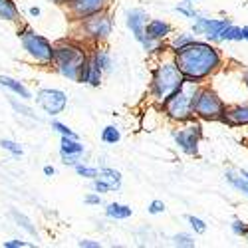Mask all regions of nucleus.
Returning a JSON list of instances; mask_svg holds the SVG:
<instances>
[{
  "instance_id": "obj_17",
  "label": "nucleus",
  "mask_w": 248,
  "mask_h": 248,
  "mask_svg": "<svg viewBox=\"0 0 248 248\" xmlns=\"http://www.w3.org/2000/svg\"><path fill=\"white\" fill-rule=\"evenodd\" d=\"M92 54V58L99 64V68L103 70V72H109L111 70V66H113V60H111V54H109V50H106V48H99V44H95V48L90 52Z\"/></svg>"
},
{
  "instance_id": "obj_3",
  "label": "nucleus",
  "mask_w": 248,
  "mask_h": 248,
  "mask_svg": "<svg viewBox=\"0 0 248 248\" xmlns=\"http://www.w3.org/2000/svg\"><path fill=\"white\" fill-rule=\"evenodd\" d=\"M187 78L183 76V72L179 70L175 58L171 56L169 60H161L159 64L155 66L153 70V76H151V86H149V92H151V97L159 103L167 99L173 92H177Z\"/></svg>"
},
{
  "instance_id": "obj_29",
  "label": "nucleus",
  "mask_w": 248,
  "mask_h": 248,
  "mask_svg": "<svg viewBox=\"0 0 248 248\" xmlns=\"http://www.w3.org/2000/svg\"><path fill=\"white\" fill-rule=\"evenodd\" d=\"M12 217L16 218V222L20 224V226H22V229L24 231H28L30 234H36V229H34V226H32V222L24 217V215H20V213H16V211H12Z\"/></svg>"
},
{
  "instance_id": "obj_40",
  "label": "nucleus",
  "mask_w": 248,
  "mask_h": 248,
  "mask_svg": "<svg viewBox=\"0 0 248 248\" xmlns=\"http://www.w3.org/2000/svg\"><path fill=\"white\" fill-rule=\"evenodd\" d=\"M44 175L46 177H52V175H56V169L52 167V165H46V167H44Z\"/></svg>"
},
{
  "instance_id": "obj_26",
  "label": "nucleus",
  "mask_w": 248,
  "mask_h": 248,
  "mask_svg": "<svg viewBox=\"0 0 248 248\" xmlns=\"http://www.w3.org/2000/svg\"><path fill=\"white\" fill-rule=\"evenodd\" d=\"M76 173L79 175V177H86V179H95L97 175H99V169H95V167H86V165H76Z\"/></svg>"
},
{
  "instance_id": "obj_43",
  "label": "nucleus",
  "mask_w": 248,
  "mask_h": 248,
  "mask_svg": "<svg viewBox=\"0 0 248 248\" xmlns=\"http://www.w3.org/2000/svg\"><path fill=\"white\" fill-rule=\"evenodd\" d=\"M242 79H244V86H246V90H248V72L242 76Z\"/></svg>"
},
{
  "instance_id": "obj_14",
  "label": "nucleus",
  "mask_w": 248,
  "mask_h": 248,
  "mask_svg": "<svg viewBox=\"0 0 248 248\" xmlns=\"http://www.w3.org/2000/svg\"><path fill=\"white\" fill-rule=\"evenodd\" d=\"M229 127H244L248 125V103H236V106H226L224 115L220 119Z\"/></svg>"
},
{
  "instance_id": "obj_38",
  "label": "nucleus",
  "mask_w": 248,
  "mask_h": 248,
  "mask_svg": "<svg viewBox=\"0 0 248 248\" xmlns=\"http://www.w3.org/2000/svg\"><path fill=\"white\" fill-rule=\"evenodd\" d=\"M84 201H86L88 204H99V202H101V197H99V193H92V195H88Z\"/></svg>"
},
{
  "instance_id": "obj_20",
  "label": "nucleus",
  "mask_w": 248,
  "mask_h": 248,
  "mask_svg": "<svg viewBox=\"0 0 248 248\" xmlns=\"http://www.w3.org/2000/svg\"><path fill=\"white\" fill-rule=\"evenodd\" d=\"M97 177L106 181L109 187H111V191H117L121 187V173L115 171V169H108V167L106 169H99V175Z\"/></svg>"
},
{
  "instance_id": "obj_2",
  "label": "nucleus",
  "mask_w": 248,
  "mask_h": 248,
  "mask_svg": "<svg viewBox=\"0 0 248 248\" xmlns=\"http://www.w3.org/2000/svg\"><path fill=\"white\" fill-rule=\"evenodd\" d=\"M88 60H90V52L86 50V46H81L78 42H70V40H62V42H58L54 46L52 68L64 78L78 81L79 70L84 68Z\"/></svg>"
},
{
  "instance_id": "obj_42",
  "label": "nucleus",
  "mask_w": 248,
  "mask_h": 248,
  "mask_svg": "<svg viewBox=\"0 0 248 248\" xmlns=\"http://www.w3.org/2000/svg\"><path fill=\"white\" fill-rule=\"evenodd\" d=\"M242 40H248V26H242Z\"/></svg>"
},
{
  "instance_id": "obj_45",
  "label": "nucleus",
  "mask_w": 248,
  "mask_h": 248,
  "mask_svg": "<svg viewBox=\"0 0 248 248\" xmlns=\"http://www.w3.org/2000/svg\"><path fill=\"white\" fill-rule=\"evenodd\" d=\"M246 240H248V234H246Z\"/></svg>"
},
{
  "instance_id": "obj_39",
  "label": "nucleus",
  "mask_w": 248,
  "mask_h": 248,
  "mask_svg": "<svg viewBox=\"0 0 248 248\" xmlns=\"http://www.w3.org/2000/svg\"><path fill=\"white\" fill-rule=\"evenodd\" d=\"M78 246H81V248H99V242H93V240H79Z\"/></svg>"
},
{
  "instance_id": "obj_23",
  "label": "nucleus",
  "mask_w": 248,
  "mask_h": 248,
  "mask_svg": "<svg viewBox=\"0 0 248 248\" xmlns=\"http://www.w3.org/2000/svg\"><path fill=\"white\" fill-rule=\"evenodd\" d=\"M121 139V133L115 125H108V127H103L101 131V141L103 143H108V145H115V143H119Z\"/></svg>"
},
{
  "instance_id": "obj_12",
  "label": "nucleus",
  "mask_w": 248,
  "mask_h": 248,
  "mask_svg": "<svg viewBox=\"0 0 248 248\" xmlns=\"http://www.w3.org/2000/svg\"><path fill=\"white\" fill-rule=\"evenodd\" d=\"M68 14H70V20H76V22H81L101 10L108 8V0H68L64 4Z\"/></svg>"
},
{
  "instance_id": "obj_44",
  "label": "nucleus",
  "mask_w": 248,
  "mask_h": 248,
  "mask_svg": "<svg viewBox=\"0 0 248 248\" xmlns=\"http://www.w3.org/2000/svg\"><path fill=\"white\" fill-rule=\"evenodd\" d=\"M52 2H56V4H66L68 0H52Z\"/></svg>"
},
{
  "instance_id": "obj_9",
  "label": "nucleus",
  "mask_w": 248,
  "mask_h": 248,
  "mask_svg": "<svg viewBox=\"0 0 248 248\" xmlns=\"http://www.w3.org/2000/svg\"><path fill=\"white\" fill-rule=\"evenodd\" d=\"M232 22L229 18H204L197 16L193 22V32L195 36L201 34L204 36L209 42H222V32L226 26H231Z\"/></svg>"
},
{
  "instance_id": "obj_21",
  "label": "nucleus",
  "mask_w": 248,
  "mask_h": 248,
  "mask_svg": "<svg viewBox=\"0 0 248 248\" xmlns=\"http://www.w3.org/2000/svg\"><path fill=\"white\" fill-rule=\"evenodd\" d=\"M226 181H229L236 191H240V193H244V195L248 197V179H246L244 175H240V171H238V173L226 171Z\"/></svg>"
},
{
  "instance_id": "obj_41",
  "label": "nucleus",
  "mask_w": 248,
  "mask_h": 248,
  "mask_svg": "<svg viewBox=\"0 0 248 248\" xmlns=\"http://www.w3.org/2000/svg\"><path fill=\"white\" fill-rule=\"evenodd\" d=\"M40 14H42V10H40L38 6H32V8H30V16L36 18V16H40Z\"/></svg>"
},
{
  "instance_id": "obj_11",
  "label": "nucleus",
  "mask_w": 248,
  "mask_h": 248,
  "mask_svg": "<svg viewBox=\"0 0 248 248\" xmlns=\"http://www.w3.org/2000/svg\"><path fill=\"white\" fill-rule=\"evenodd\" d=\"M36 101L48 115H60V113H64V109L68 106V95L62 90L44 88L36 93Z\"/></svg>"
},
{
  "instance_id": "obj_5",
  "label": "nucleus",
  "mask_w": 248,
  "mask_h": 248,
  "mask_svg": "<svg viewBox=\"0 0 248 248\" xmlns=\"http://www.w3.org/2000/svg\"><path fill=\"white\" fill-rule=\"evenodd\" d=\"M18 38H20V42H22V48L26 50V54L34 62H38L40 66L48 68L54 64V46L42 34L34 32L30 26H22L18 30Z\"/></svg>"
},
{
  "instance_id": "obj_8",
  "label": "nucleus",
  "mask_w": 248,
  "mask_h": 248,
  "mask_svg": "<svg viewBox=\"0 0 248 248\" xmlns=\"http://www.w3.org/2000/svg\"><path fill=\"white\" fill-rule=\"evenodd\" d=\"M79 24H81V32H84V36L88 40H92L93 44H99L111 34L113 20L106 10H101V12L93 14L90 18H86V20H81Z\"/></svg>"
},
{
  "instance_id": "obj_37",
  "label": "nucleus",
  "mask_w": 248,
  "mask_h": 248,
  "mask_svg": "<svg viewBox=\"0 0 248 248\" xmlns=\"http://www.w3.org/2000/svg\"><path fill=\"white\" fill-rule=\"evenodd\" d=\"M24 246H28L24 240H8V242H4V248H24Z\"/></svg>"
},
{
  "instance_id": "obj_1",
  "label": "nucleus",
  "mask_w": 248,
  "mask_h": 248,
  "mask_svg": "<svg viewBox=\"0 0 248 248\" xmlns=\"http://www.w3.org/2000/svg\"><path fill=\"white\" fill-rule=\"evenodd\" d=\"M173 58L187 81H195V84H202L206 78H211L222 66L220 50L213 46V42H209V40L201 42L195 38L191 44L173 52Z\"/></svg>"
},
{
  "instance_id": "obj_33",
  "label": "nucleus",
  "mask_w": 248,
  "mask_h": 248,
  "mask_svg": "<svg viewBox=\"0 0 248 248\" xmlns=\"http://www.w3.org/2000/svg\"><path fill=\"white\" fill-rule=\"evenodd\" d=\"M52 129H56L60 135H68V137H76L78 139V135L68 125H64V123H60V121H52Z\"/></svg>"
},
{
  "instance_id": "obj_13",
  "label": "nucleus",
  "mask_w": 248,
  "mask_h": 248,
  "mask_svg": "<svg viewBox=\"0 0 248 248\" xmlns=\"http://www.w3.org/2000/svg\"><path fill=\"white\" fill-rule=\"evenodd\" d=\"M81 153H84V145H81L76 137L62 135V139H60V157H62V161H64L66 165L76 167Z\"/></svg>"
},
{
  "instance_id": "obj_36",
  "label": "nucleus",
  "mask_w": 248,
  "mask_h": 248,
  "mask_svg": "<svg viewBox=\"0 0 248 248\" xmlns=\"http://www.w3.org/2000/svg\"><path fill=\"white\" fill-rule=\"evenodd\" d=\"M10 103H12V108L18 111V113H24V115H30L32 117V111L28 109V108H24V106H20V103L18 101H14V99H10Z\"/></svg>"
},
{
  "instance_id": "obj_10",
  "label": "nucleus",
  "mask_w": 248,
  "mask_h": 248,
  "mask_svg": "<svg viewBox=\"0 0 248 248\" xmlns=\"http://www.w3.org/2000/svg\"><path fill=\"white\" fill-rule=\"evenodd\" d=\"M201 125L199 123H191L189 121V125L187 127H183V129H173L171 131V137L173 141L177 143V147L185 153V155H197L199 153V141H201Z\"/></svg>"
},
{
  "instance_id": "obj_28",
  "label": "nucleus",
  "mask_w": 248,
  "mask_h": 248,
  "mask_svg": "<svg viewBox=\"0 0 248 248\" xmlns=\"http://www.w3.org/2000/svg\"><path fill=\"white\" fill-rule=\"evenodd\" d=\"M0 147L2 149H6V151H10L12 155H16V157H20L24 151H22V147L18 145V143H14V141H10V139H0Z\"/></svg>"
},
{
  "instance_id": "obj_16",
  "label": "nucleus",
  "mask_w": 248,
  "mask_h": 248,
  "mask_svg": "<svg viewBox=\"0 0 248 248\" xmlns=\"http://www.w3.org/2000/svg\"><path fill=\"white\" fill-rule=\"evenodd\" d=\"M0 86H4V88H8L10 92H14L16 95H20L22 99H32V93H30V90L22 84V81H18V79H14V78H8V76H0Z\"/></svg>"
},
{
  "instance_id": "obj_6",
  "label": "nucleus",
  "mask_w": 248,
  "mask_h": 248,
  "mask_svg": "<svg viewBox=\"0 0 248 248\" xmlns=\"http://www.w3.org/2000/svg\"><path fill=\"white\" fill-rule=\"evenodd\" d=\"M226 109L222 97L206 86H201L195 95V115L202 121H220Z\"/></svg>"
},
{
  "instance_id": "obj_24",
  "label": "nucleus",
  "mask_w": 248,
  "mask_h": 248,
  "mask_svg": "<svg viewBox=\"0 0 248 248\" xmlns=\"http://www.w3.org/2000/svg\"><path fill=\"white\" fill-rule=\"evenodd\" d=\"M242 40V28L240 26H226L224 32H222V42H240Z\"/></svg>"
},
{
  "instance_id": "obj_25",
  "label": "nucleus",
  "mask_w": 248,
  "mask_h": 248,
  "mask_svg": "<svg viewBox=\"0 0 248 248\" xmlns=\"http://www.w3.org/2000/svg\"><path fill=\"white\" fill-rule=\"evenodd\" d=\"M195 40V36L193 34H177L171 42H169V50L171 52H177V50H181L183 46H187V44H191Z\"/></svg>"
},
{
  "instance_id": "obj_4",
  "label": "nucleus",
  "mask_w": 248,
  "mask_h": 248,
  "mask_svg": "<svg viewBox=\"0 0 248 248\" xmlns=\"http://www.w3.org/2000/svg\"><path fill=\"white\" fill-rule=\"evenodd\" d=\"M199 88H201V84L185 81L177 92H173L161 103V109L165 111V115L173 121H179V123L193 121V117H195V95H197Z\"/></svg>"
},
{
  "instance_id": "obj_46",
  "label": "nucleus",
  "mask_w": 248,
  "mask_h": 248,
  "mask_svg": "<svg viewBox=\"0 0 248 248\" xmlns=\"http://www.w3.org/2000/svg\"><path fill=\"white\" fill-rule=\"evenodd\" d=\"M193 2H197V0H193Z\"/></svg>"
},
{
  "instance_id": "obj_19",
  "label": "nucleus",
  "mask_w": 248,
  "mask_h": 248,
  "mask_svg": "<svg viewBox=\"0 0 248 248\" xmlns=\"http://www.w3.org/2000/svg\"><path fill=\"white\" fill-rule=\"evenodd\" d=\"M106 215H108L109 218H115V220H123V218H129V217L133 215V211H131V206H127V204L109 202V204L106 206Z\"/></svg>"
},
{
  "instance_id": "obj_18",
  "label": "nucleus",
  "mask_w": 248,
  "mask_h": 248,
  "mask_svg": "<svg viewBox=\"0 0 248 248\" xmlns=\"http://www.w3.org/2000/svg\"><path fill=\"white\" fill-rule=\"evenodd\" d=\"M0 18L8 20V22H18L20 20V10L14 0H0Z\"/></svg>"
},
{
  "instance_id": "obj_35",
  "label": "nucleus",
  "mask_w": 248,
  "mask_h": 248,
  "mask_svg": "<svg viewBox=\"0 0 248 248\" xmlns=\"http://www.w3.org/2000/svg\"><path fill=\"white\" fill-rule=\"evenodd\" d=\"M173 240H175L177 246H195V240H193V236H189V234H177Z\"/></svg>"
},
{
  "instance_id": "obj_30",
  "label": "nucleus",
  "mask_w": 248,
  "mask_h": 248,
  "mask_svg": "<svg viewBox=\"0 0 248 248\" xmlns=\"http://www.w3.org/2000/svg\"><path fill=\"white\" fill-rule=\"evenodd\" d=\"M187 220H189V224L193 226V231L197 232V234H204L206 232V222L204 220H201L199 217H187Z\"/></svg>"
},
{
  "instance_id": "obj_15",
  "label": "nucleus",
  "mask_w": 248,
  "mask_h": 248,
  "mask_svg": "<svg viewBox=\"0 0 248 248\" xmlns=\"http://www.w3.org/2000/svg\"><path fill=\"white\" fill-rule=\"evenodd\" d=\"M171 34H173L171 24L165 22V20H159V18L149 20L145 26V36H147V40H153V42H163V40L169 38Z\"/></svg>"
},
{
  "instance_id": "obj_7",
  "label": "nucleus",
  "mask_w": 248,
  "mask_h": 248,
  "mask_svg": "<svg viewBox=\"0 0 248 248\" xmlns=\"http://www.w3.org/2000/svg\"><path fill=\"white\" fill-rule=\"evenodd\" d=\"M147 22H149V14L143 10V8H133V10H129L127 14H125V24H127V28L131 30V34H133V38L137 40V42L145 48L147 52H161V50H165V46L161 48V42H153V40H147V36H145V26H147Z\"/></svg>"
},
{
  "instance_id": "obj_32",
  "label": "nucleus",
  "mask_w": 248,
  "mask_h": 248,
  "mask_svg": "<svg viewBox=\"0 0 248 248\" xmlns=\"http://www.w3.org/2000/svg\"><path fill=\"white\" fill-rule=\"evenodd\" d=\"M92 189H93L95 193H109V191H111L109 185H108L106 181H103V179H99V177L92 179Z\"/></svg>"
},
{
  "instance_id": "obj_31",
  "label": "nucleus",
  "mask_w": 248,
  "mask_h": 248,
  "mask_svg": "<svg viewBox=\"0 0 248 248\" xmlns=\"http://www.w3.org/2000/svg\"><path fill=\"white\" fill-rule=\"evenodd\" d=\"M231 226H232V232H234L236 236H246V234H248V224L242 222L240 218H234Z\"/></svg>"
},
{
  "instance_id": "obj_27",
  "label": "nucleus",
  "mask_w": 248,
  "mask_h": 248,
  "mask_svg": "<svg viewBox=\"0 0 248 248\" xmlns=\"http://www.w3.org/2000/svg\"><path fill=\"white\" fill-rule=\"evenodd\" d=\"M191 4H193V0H185V2L179 4L175 10H177L179 14H183V16H187V18H197L199 14H197V10H195Z\"/></svg>"
},
{
  "instance_id": "obj_34",
  "label": "nucleus",
  "mask_w": 248,
  "mask_h": 248,
  "mask_svg": "<svg viewBox=\"0 0 248 248\" xmlns=\"http://www.w3.org/2000/svg\"><path fill=\"white\" fill-rule=\"evenodd\" d=\"M147 211H149V215H161V213H165V202L159 201V199H155V201H151Z\"/></svg>"
},
{
  "instance_id": "obj_22",
  "label": "nucleus",
  "mask_w": 248,
  "mask_h": 248,
  "mask_svg": "<svg viewBox=\"0 0 248 248\" xmlns=\"http://www.w3.org/2000/svg\"><path fill=\"white\" fill-rule=\"evenodd\" d=\"M101 76H103V70L99 68V64H97V62L92 58V54H90V79H88V84L93 86V88H97L101 84Z\"/></svg>"
}]
</instances>
